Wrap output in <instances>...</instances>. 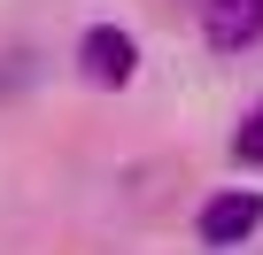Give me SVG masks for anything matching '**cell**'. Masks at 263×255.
Wrapping results in <instances>:
<instances>
[{"mask_svg":"<svg viewBox=\"0 0 263 255\" xmlns=\"http://www.w3.org/2000/svg\"><path fill=\"white\" fill-rule=\"evenodd\" d=\"M78 70H85V85H132V70H140V39L116 31V24H93V31L78 39Z\"/></svg>","mask_w":263,"mask_h":255,"instance_id":"cell-2","label":"cell"},{"mask_svg":"<svg viewBox=\"0 0 263 255\" xmlns=\"http://www.w3.org/2000/svg\"><path fill=\"white\" fill-rule=\"evenodd\" d=\"M194 232H201V247H248L263 232V186H224L217 201H201Z\"/></svg>","mask_w":263,"mask_h":255,"instance_id":"cell-1","label":"cell"},{"mask_svg":"<svg viewBox=\"0 0 263 255\" xmlns=\"http://www.w3.org/2000/svg\"><path fill=\"white\" fill-rule=\"evenodd\" d=\"M232 155L240 163H263V124H240V132H232Z\"/></svg>","mask_w":263,"mask_h":255,"instance_id":"cell-4","label":"cell"},{"mask_svg":"<svg viewBox=\"0 0 263 255\" xmlns=\"http://www.w3.org/2000/svg\"><path fill=\"white\" fill-rule=\"evenodd\" d=\"M201 39L217 54H248L263 39V0H201Z\"/></svg>","mask_w":263,"mask_h":255,"instance_id":"cell-3","label":"cell"}]
</instances>
